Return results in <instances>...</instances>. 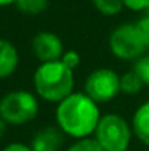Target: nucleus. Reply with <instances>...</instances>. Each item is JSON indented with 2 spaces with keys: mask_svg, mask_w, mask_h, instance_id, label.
Returning <instances> with one entry per match:
<instances>
[{
  "mask_svg": "<svg viewBox=\"0 0 149 151\" xmlns=\"http://www.w3.org/2000/svg\"><path fill=\"white\" fill-rule=\"evenodd\" d=\"M101 116L98 104L85 93H72L56 109L57 126L64 135L73 139L91 138Z\"/></svg>",
  "mask_w": 149,
  "mask_h": 151,
  "instance_id": "obj_1",
  "label": "nucleus"
},
{
  "mask_svg": "<svg viewBox=\"0 0 149 151\" xmlns=\"http://www.w3.org/2000/svg\"><path fill=\"white\" fill-rule=\"evenodd\" d=\"M32 81L35 94L43 100L56 104L67 99L75 88L73 70L64 66L61 60L40 63L34 72Z\"/></svg>",
  "mask_w": 149,
  "mask_h": 151,
  "instance_id": "obj_2",
  "label": "nucleus"
},
{
  "mask_svg": "<svg viewBox=\"0 0 149 151\" xmlns=\"http://www.w3.org/2000/svg\"><path fill=\"white\" fill-rule=\"evenodd\" d=\"M132 137V125L117 113L102 114L94 132V139L104 151H127Z\"/></svg>",
  "mask_w": 149,
  "mask_h": 151,
  "instance_id": "obj_3",
  "label": "nucleus"
},
{
  "mask_svg": "<svg viewBox=\"0 0 149 151\" xmlns=\"http://www.w3.org/2000/svg\"><path fill=\"white\" fill-rule=\"evenodd\" d=\"M37 96L25 90L10 91L0 100V117L7 125H25L38 114Z\"/></svg>",
  "mask_w": 149,
  "mask_h": 151,
  "instance_id": "obj_4",
  "label": "nucleus"
},
{
  "mask_svg": "<svg viewBox=\"0 0 149 151\" xmlns=\"http://www.w3.org/2000/svg\"><path fill=\"white\" fill-rule=\"evenodd\" d=\"M108 47L114 57L120 60H138L148 50L136 24H121L108 38Z\"/></svg>",
  "mask_w": 149,
  "mask_h": 151,
  "instance_id": "obj_5",
  "label": "nucleus"
},
{
  "mask_svg": "<svg viewBox=\"0 0 149 151\" xmlns=\"http://www.w3.org/2000/svg\"><path fill=\"white\" fill-rule=\"evenodd\" d=\"M83 93L97 104L108 103L120 94V76L110 68L95 69L85 79Z\"/></svg>",
  "mask_w": 149,
  "mask_h": 151,
  "instance_id": "obj_6",
  "label": "nucleus"
},
{
  "mask_svg": "<svg viewBox=\"0 0 149 151\" xmlns=\"http://www.w3.org/2000/svg\"><path fill=\"white\" fill-rule=\"evenodd\" d=\"M32 51L41 63L57 62L64 54V46L57 34L41 31L32 38Z\"/></svg>",
  "mask_w": 149,
  "mask_h": 151,
  "instance_id": "obj_7",
  "label": "nucleus"
},
{
  "mask_svg": "<svg viewBox=\"0 0 149 151\" xmlns=\"http://www.w3.org/2000/svg\"><path fill=\"white\" fill-rule=\"evenodd\" d=\"M63 145L64 134L58 126H46L40 129L29 144L32 151H61Z\"/></svg>",
  "mask_w": 149,
  "mask_h": 151,
  "instance_id": "obj_8",
  "label": "nucleus"
},
{
  "mask_svg": "<svg viewBox=\"0 0 149 151\" xmlns=\"http://www.w3.org/2000/svg\"><path fill=\"white\" fill-rule=\"evenodd\" d=\"M19 66V53L16 47L4 40L0 38V79L12 76Z\"/></svg>",
  "mask_w": 149,
  "mask_h": 151,
  "instance_id": "obj_9",
  "label": "nucleus"
},
{
  "mask_svg": "<svg viewBox=\"0 0 149 151\" xmlns=\"http://www.w3.org/2000/svg\"><path fill=\"white\" fill-rule=\"evenodd\" d=\"M132 131L143 145L149 147V100L140 104L135 111L132 117Z\"/></svg>",
  "mask_w": 149,
  "mask_h": 151,
  "instance_id": "obj_10",
  "label": "nucleus"
},
{
  "mask_svg": "<svg viewBox=\"0 0 149 151\" xmlns=\"http://www.w3.org/2000/svg\"><path fill=\"white\" fill-rule=\"evenodd\" d=\"M143 82L142 79L138 76V73L135 70L126 72L124 75L120 76V93L127 94V96H136L138 93L142 91L143 88Z\"/></svg>",
  "mask_w": 149,
  "mask_h": 151,
  "instance_id": "obj_11",
  "label": "nucleus"
},
{
  "mask_svg": "<svg viewBox=\"0 0 149 151\" xmlns=\"http://www.w3.org/2000/svg\"><path fill=\"white\" fill-rule=\"evenodd\" d=\"M50 0H16L15 6L19 12L29 16H37L48 7Z\"/></svg>",
  "mask_w": 149,
  "mask_h": 151,
  "instance_id": "obj_12",
  "label": "nucleus"
},
{
  "mask_svg": "<svg viewBox=\"0 0 149 151\" xmlns=\"http://www.w3.org/2000/svg\"><path fill=\"white\" fill-rule=\"evenodd\" d=\"M92 4L104 16H117L124 9L123 0H92Z\"/></svg>",
  "mask_w": 149,
  "mask_h": 151,
  "instance_id": "obj_13",
  "label": "nucleus"
},
{
  "mask_svg": "<svg viewBox=\"0 0 149 151\" xmlns=\"http://www.w3.org/2000/svg\"><path fill=\"white\" fill-rule=\"evenodd\" d=\"M133 70L138 73V76L142 79L143 85L149 87V54H143L135 62Z\"/></svg>",
  "mask_w": 149,
  "mask_h": 151,
  "instance_id": "obj_14",
  "label": "nucleus"
},
{
  "mask_svg": "<svg viewBox=\"0 0 149 151\" xmlns=\"http://www.w3.org/2000/svg\"><path fill=\"white\" fill-rule=\"evenodd\" d=\"M66 151H104L94 138L76 139Z\"/></svg>",
  "mask_w": 149,
  "mask_h": 151,
  "instance_id": "obj_15",
  "label": "nucleus"
},
{
  "mask_svg": "<svg viewBox=\"0 0 149 151\" xmlns=\"http://www.w3.org/2000/svg\"><path fill=\"white\" fill-rule=\"evenodd\" d=\"M60 60L63 62L64 66H67L69 69L75 70L81 65V54L76 50H67V51H64V54L61 56Z\"/></svg>",
  "mask_w": 149,
  "mask_h": 151,
  "instance_id": "obj_16",
  "label": "nucleus"
},
{
  "mask_svg": "<svg viewBox=\"0 0 149 151\" xmlns=\"http://www.w3.org/2000/svg\"><path fill=\"white\" fill-rule=\"evenodd\" d=\"M136 27H138V31L146 46V49H149V16L143 15L138 22H136Z\"/></svg>",
  "mask_w": 149,
  "mask_h": 151,
  "instance_id": "obj_17",
  "label": "nucleus"
},
{
  "mask_svg": "<svg viewBox=\"0 0 149 151\" xmlns=\"http://www.w3.org/2000/svg\"><path fill=\"white\" fill-rule=\"evenodd\" d=\"M124 7L132 12H146L149 9V0H123Z\"/></svg>",
  "mask_w": 149,
  "mask_h": 151,
  "instance_id": "obj_18",
  "label": "nucleus"
},
{
  "mask_svg": "<svg viewBox=\"0 0 149 151\" xmlns=\"http://www.w3.org/2000/svg\"><path fill=\"white\" fill-rule=\"evenodd\" d=\"M1 151H32L29 145L22 144V142H10L7 144Z\"/></svg>",
  "mask_w": 149,
  "mask_h": 151,
  "instance_id": "obj_19",
  "label": "nucleus"
},
{
  "mask_svg": "<svg viewBox=\"0 0 149 151\" xmlns=\"http://www.w3.org/2000/svg\"><path fill=\"white\" fill-rule=\"evenodd\" d=\"M6 126H7V123H6V122L0 117V138L4 135V132H6Z\"/></svg>",
  "mask_w": 149,
  "mask_h": 151,
  "instance_id": "obj_20",
  "label": "nucleus"
},
{
  "mask_svg": "<svg viewBox=\"0 0 149 151\" xmlns=\"http://www.w3.org/2000/svg\"><path fill=\"white\" fill-rule=\"evenodd\" d=\"M16 0H0V7H4V6H10V4H15Z\"/></svg>",
  "mask_w": 149,
  "mask_h": 151,
  "instance_id": "obj_21",
  "label": "nucleus"
},
{
  "mask_svg": "<svg viewBox=\"0 0 149 151\" xmlns=\"http://www.w3.org/2000/svg\"><path fill=\"white\" fill-rule=\"evenodd\" d=\"M145 15H146V16H149V9L146 10V12H145Z\"/></svg>",
  "mask_w": 149,
  "mask_h": 151,
  "instance_id": "obj_22",
  "label": "nucleus"
}]
</instances>
